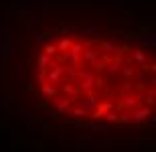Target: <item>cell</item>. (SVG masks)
I'll return each instance as SVG.
<instances>
[{
	"instance_id": "1",
	"label": "cell",
	"mask_w": 156,
	"mask_h": 152,
	"mask_svg": "<svg viewBox=\"0 0 156 152\" xmlns=\"http://www.w3.org/2000/svg\"><path fill=\"white\" fill-rule=\"evenodd\" d=\"M126 39H136L142 47L156 49V33H154V29H150L148 33H134V35H126Z\"/></svg>"
},
{
	"instance_id": "2",
	"label": "cell",
	"mask_w": 156,
	"mask_h": 152,
	"mask_svg": "<svg viewBox=\"0 0 156 152\" xmlns=\"http://www.w3.org/2000/svg\"><path fill=\"white\" fill-rule=\"evenodd\" d=\"M79 81V87L85 89V91H89V89L93 87V81H95V73L93 71H83V69H77L75 75H73Z\"/></svg>"
},
{
	"instance_id": "3",
	"label": "cell",
	"mask_w": 156,
	"mask_h": 152,
	"mask_svg": "<svg viewBox=\"0 0 156 152\" xmlns=\"http://www.w3.org/2000/svg\"><path fill=\"white\" fill-rule=\"evenodd\" d=\"M154 111H152V105H144V108H132L130 110V122L132 124H140V122H144L148 116H152Z\"/></svg>"
},
{
	"instance_id": "4",
	"label": "cell",
	"mask_w": 156,
	"mask_h": 152,
	"mask_svg": "<svg viewBox=\"0 0 156 152\" xmlns=\"http://www.w3.org/2000/svg\"><path fill=\"white\" fill-rule=\"evenodd\" d=\"M81 51H83V43H71V47L67 49V61H69V65H75V67H79Z\"/></svg>"
},
{
	"instance_id": "5",
	"label": "cell",
	"mask_w": 156,
	"mask_h": 152,
	"mask_svg": "<svg viewBox=\"0 0 156 152\" xmlns=\"http://www.w3.org/2000/svg\"><path fill=\"white\" fill-rule=\"evenodd\" d=\"M63 75H65V67H61V65H53V63H51V69H47V73H45L47 81L51 83V85L61 83V77Z\"/></svg>"
},
{
	"instance_id": "6",
	"label": "cell",
	"mask_w": 156,
	"mask_h": 152,
	"mask_svg": "<svg viewBox=\"0 0 156 152\" xmlns=\"http://www.w3.org/2000/svg\"><path fill=\"white\" fill-rule=\"evenodd\" d=\"M49 100L53 101V105H55L53 110L57 111L59 116L69 114V110H71V100H69V97H57V95H55V97H49Z\"/></svg>"
},
{
	"instance_id": "7",
	"label": "cell",
	"mask_w": 156,
	"mask_h": 152,
	"mask_svg": "<svg viewBox=\"0 0 156 152\" xmlns=\"http://www.w3.org/2000/svg\"><path fill=\"white\" fill-rule=\"evenodd\" d=\"M0 59H4V61H10L14 59V45H12V39L10 37H4L2 43H0Z\"/></svg>"
},
{
	"instance_id": "8",
	"label": "cell",
	"mask_w": 156,
	"mask_h": 152,
	"mask_svg": "<svg viewBox=\"0 0 156 152\" xmlns=\"http://www.w3.org/2000/svg\"><path fill=\"white\" fill-rule=\"evenodd\" d=\"M75 148L77 150H93V148H108V144L101 142V140H93V138H89V140H77Z\"/></svg>"
},
{
	"instance_id": "9",
	"label": "cell",
	"mask_w": 156,
	"mask_h": 152,
	"mask_svg": "<svg viewBox=\"0 0 156 152\" xmlns=\"http://www.w3.org/2000/svg\"><path fill=\"white\" fill-rule=\"evenodd\" d=\"M118 105H120V110H132V108L138 105V97H136L134 94H122Z\"/></svg>"
},
{
	"instance_id": "10",
	"label": "cell",
	"mask_w": 156,
	"mask_h": 152,
	"mask_svg": "<svg viewBox=\"0 0 156 152\" xmlns=\"http://www.w3.org/2000/svg\"><path fill=\"white\" fill-rule=\"evenodd\" d=\"M89 134L91 136H98V138H101V136H105L108 132H110V126H108V122H95V124H89Z\"/></svg>"
},
{
	"instance_id": "11",
	"label": "cell",
	"mask_w": 156,
	"mask_h": 152,
	"mask_svg": "<svg viewBox=\"0 0 156 152\" xmlns=\"http://www.w3.org/2000/svg\"><path fill=\"white\" fill-rule=\"evenodd\" d=\"M83 23H63L59 27V35H65V37H75V30H79V27Z\"/></svg>"
},
{
	"instance_id": "12",
	"label": "cell",
	"mask_w": 156,
	"mask_h": 152,
	"mask_svg": "<svg viewBox=\"0 0 156 152\" xmlns=\"http://www.w3.org/2000/svg\"><path fill=\"white\" fill-rule=\"evenodd\" d=\"M136 97H138V104L142 101L146 105H154V89H140V94H136Z\"/></svg>"
},
{
	"instance_id": "13",
	"label": "cell",
	"mask_w": 156,
	"mask_h": 152,
	"mask_svg": "<svg viewBox=\"0 0 156 152\" xmlns=\"http://www.w3.org/2000/svg\"><path fill=\"white\" fill-rule=\"evenodd\" d=\"M79 29H81V33H83V35L95 37L98 33H101V30H104V27H101V24H89V23H83Z\"/></svg>"
},
{
	"instance_id": "14",
	"label": "cell",
	"mask_w": 156,
	"mask_h": 152,
	"mask_svg": "<svg viewBox=\"0 0 156 152\" xmlns=\"http://www.w3.org/2000/svg\"><path fill=\"white\" fill-rule=\"evenodd\" d=\"M98 101H99V100H98V97H95L93 94H87L83 100H79V108H83V110H89V111H91L93 108L98 105Z\"/></svg>"
},
{
	"instance_id": "15",
	"label": "cell",
	"mask_w": 156,
	"mask_h": 152,
	"mask_svg": "<svg viewBox=\"0 0 156 152\" xmlns=\"http://www.w3.org/2000/svg\"><path fill=\"white\" fill-rule=\"evenodd\" d=\"M49 65H51V57L45 55L43 51H37V69L39 71H47Z\"/></svg>"
},
{
	"instance_id": "16",
	"label": "cell",
	"mask_w": 156,
	"mask_h": 152,
	"mask_svg": "<svg viewBox=\"0 0 156 152\" xmlns=\"http://www.w3.org/2000/svg\"><path fill=\"white\" fill-rule=\"evenodd\" d=\"M120 61H112L110 65H108V81L110 83H114L116 81V77H118V73H120Z\"/></svg>"
},
{
	"instance_id": "17",
	"label": "cell",
	"mask_w": 156,
	"mask_h": 152,
	"mask_svg": "<svg viewBox=\"0 0 156 152\" xmlns=\"http://www.w3.org/2000/svg\"><path fill=\"white\" fill-rule=\"evenodd\" d=\"M61 89H63V94L67 95V97H71V100H75L77 97V94H79V89L73 85L71 81H65V83H61Z\"/></svg>"
},
{
	"instance_id": "18",
	"label": "cell",
	"mask_w": 156,
	"mask_h": 152,
	"mask_svg": "<svg viewBox=\"0 0 156 152\" xmlns=\"http://www.w3.org/2000/svg\"><path fill=\"white\" fill-rule=\"evenodd\" d=\"M132 59L138 65H142V67H146V65H148V57H146L144 51H140V49H134V51H132Z\"/></svg>"
},
{
	"instance_id": "19",
	"label": "cell",
	"mask_w": 156,
	"mask_h": 152,
	"mask_svg": "<svg viewBox=\"0 0 156 152\" xmlns=\"http://www.w3.org/2000/svg\"><path fill=\"white\" fill-rule=\"evenodd\" d=\"M104 114H105V108H104V104H99V101H98V105H95V108L91 110V114H89V118L98 122V120H101V118H104Z\"/></svg>"
},
{
	"instance_id": "20",
	"label": "cell",
	"mask_w": 156,
	"mask_h": 152,
	"mask_svg": "<svg viewBox=\"0 0 156 152\" xmlns=\"http://www.w3.org/2000/svg\"><path fill=\"white\" fill-rule=\"evenodd\" d=\"M41 94L47 95V97H55V95H57V89H55V85H51L49 81H45L43 85H41Z\"/></svg>"
},
{
	"instance_id": "21",
	"label": "cell",
	"mask_w": 156,
	"mask_h": 152,
	"mask_svg": "<svg viewBox=\"0 0 156 152\" xmlns=\"http://www.w3.org/2000/svg\"><path fill=\"white\" fill-rule=\"evenodd\" d=\"M101 122L120 124V116H118V111H116V110H110V111H105V114H104V118H101Z\"/></svg>"
},
{
	"instance_id": "22",
	"label": "cell",
	"mask_w": 156,
	"mask_h": 152,
	"mask_svg": "<svg viewBox=\"0 0 156 152\" xmlns=\"http://www.w3.org/2000/svg\"><path fill=\"white\" fill-rule=\"evenodd\" d=\"M99 51H101V49H85V51H81V55H83V57L87 59V61H93V59H99Z\"/></svg>"
},
{
	"instance_id": "23",
	"label": "cell",
	"mask_w": 156,
	"mask_h": 152,
	"mask_svg": "<svg viewBox=\"0 0 156 152\" xmlns=\"http://www.w3.org/2000/svg\"><path fill=\"white\" fill-rule=\"evenodd\" d=\"M120 71H122V75H124V79H134V75H136V69H134L132 65H122Z\"/></svg>"
},
{
	"instance_id": "24",
	"label": "cell",
	"mask_w": 156,
	"mask_h": 152,
	"mask_svg": "<svg viewBox=\"0 0 156 152\" xmlns=\"http://www.w3.org/2000/svg\"><path fill=\"white\" fill-rule=\"evenodd\" d=\"M0 97H2V108H4V110H10V105H12L10 91H8V89H2V91H0Z\"/></svg>"
},
{
	"instance_id": "25",
	"label": "cell",
	"mask_w": 156,
	"mask_h": 152,
	"mask_svg": "<svg viewBox=\"0 0 156 152\" xmlns=\"http://www.w3.org/2000/svg\"><path fill=\"white\" fill-rule=\"evenodd\" d=\"M16 81L18 85H24V61L18 59V71H16Z\"/></svg>"
},
{
	"instance_id": "26",
	"label": "cell",
	"mask_w": 156,
	"mask_h": 152,
	"mask_svg": "<svg viewBox=\"0 0 156 152\" xmlns=\"http://www.w3.org/2000/svg\"><path fill=\"white\" fill-rule=\"evenodd\" d=\"M71 37H63V39H61V41L57 43V51H67V49L71 47Z\"/></svg>"
},
{
	"instance_id": "27",
	"label": "cell",
	"mask_w": 156,
	"mask_h": 152,
	"mask_svg": "<svg viewBox=\"0 0 156 152\" xmlns=\"http://www.w3.org/2000/svg\"><path fill=\"white\" fill-rule=\"evenodd\" d=\"M37 33H41V20H35V23L29 24V29H27V35H37Z\"/></svg>"
},
{
	"instance_id": "28",
	"label": "cell",
	"mask_w": 156,
	"mask_h": 152,
	"mask_svg": "<svg viewBox=\"0 0 156 152\" xmlns=\"http://www.w3.org/2000/svg\"><path fill=\"white\" fill-rule=\"evenodd\" d=\"M89 63V67H91V71H101L105 67V63L101 61V59H93V61H87Z\"/></svg>"
},
{
	"instance_id": "29",
	"label": "cell",
	"mask_w": 156,
	"mask_h": 152,
	"mask_svg": "<svg viewBox=\"0 0 156 152\" xmlns=\"http://www.w3.org/2000/svg\"><path fill=\"white\" fill-rule=\"evenodd\" d=\"M43 53H45V55H49V57L57 55V45H53V43L49 41V43L45 45V47H43Z\"/></svg>"
},
{
	"instance_id": "30",
	"label": "cell",
	"mask_w": 156,
	"mask_h": 152,
	"mask_svg": "<svg viewBox=\"0 0 156 152\" xmlns=\"http://www.w3.org/2000/svg\"><path fill=\"white\" fill-rule=\"evenodd\" d=\"M126 4H128L126 0H108V8H116V10L124 8Z\"/></svg>"
},
{
	"instance_id": "31",
	"label": "cell",
	"mask_w": 156,
	"mask_h": 152,
	"mask_svg": "<svg viewBox=\"0 0 156 152\" xmlns=\"http://www.w3.org/2000/svg\"><path fill=\"white\" fill-rule=\"evenodd\" d=\"M69 114H73V116H77V118H89V114H91V111H89V110H83V108H75V110H69Z\"/></svg>"
},
{
	"instance_id": "32",
	"label": "cell",
	"mask_w": 156,
	"mask_h": 152,
	"mask_svg": "<svg viewBox=\"0 0 156 152\" xmlns=\"http://www.w3.org/2000/svg\"><path fill=\"white\" fill-rule=\"evenodd\" d=\"M132 89H134L132 79H126V81L122 83V87H120V94H132Z\"/></svg>"
},
{
	"instance_id": "33",
	"label": "cell",
	"mask_w": 156,
	"mask_h": 152,
	"mask_svg": "<svg viewBox=\"0 0 156 152\" xmlns=\"http://www.w3.org/2000/svg\"><path fill=\"white\" fill-rule=\"evenodd\" d=\"M59 37V29H55V30H47V33H43V39H47V41H55Z\"/></svg>"
},
{
	"instance_id": "34",
	"label": "cell",
	"mask_w": 156,
	"mask_h": 152,
	"mask_svg": "<svg viewBox=\"0 0 156 152\" xmlns=\"http://www.w3.org/2000/svg\"><path fill=\"white\" fill-rule=\"evenodd\" d=\"M71 126H75V128H79V130H87V128H89V124L83 122V118H79V120H73V122H71Z\"/></svg>"
},
{
	"instance_id": "35",
	"label": "cell",
	"mask_w": 156,
	"mask_h": 152,
	"mask_svg": "<svg viewBox=\"0 0 156 152\" xmlns=\"http://www.w3.org/2000/svg\"><path fill=\"white\" fill-rule=\"evenodd\" d=\"M45 73H47V71H39V69H37V83H39V85H43V83L47 81Z\"/></svg>"
},
{
	"instance_id": "36",
	"label": "cell",
	"mask_w": 156,
	"mask_h": 152,
	"mask_svg": "<svg viewBox=\"0 0 156 152\" xmlns=\"http://www.w3.org/2000/svg\"><path fill=\"white\" fill-rule=\"evenodd\" d=\"M118 116H120V122H130V111H124V114H120V111H118Z\"/></svg>"
},
{
	"instance_id": "37",
	"label": "cell",
	"mask_w": 156,
	"mask_h": 152,
	"mask_svg": "<svg viewBox=\"0 0 156 152\" xmlns=\"http://www.w3.org/2000/svg\"><path fill=\"white\" fill-rule=\"evenodd\" d=\"M93 85H98V87L101 89V87H104V77H101V75H95V81H93Z\"/></svg>"
},
{
	"instance_id": "38",
	"label": "cell",
	"mask_w": 156,
	"mask_h": 152,
	"mask_svg": "<svg viewBox=\"0 0 156 152\" xmlns=\"http://www.w3.org/2000/svg\"><path fill=\"white\" fill-rule=\"evenodd\" d=\"M104 108H105V111L116 110V104H114V101H105V104H104Z\"/></svg>"
},
{
	"instance_id": "39",
	"label": "cell",
	"mask_w": 156,
	"mask_h": 152,
	"mask_svg": "<svg viewBox=\"0 0 156 152\" xmlns=\"http://www.w3.org/2000/svg\"><path fill=\"white\" fill-rule=\"evenodd\" d=\"M95 43H98L95 39H89V41H85V45H83V49H91L93 45H95Z\"/></svg>"
},
{
	"instance_id": "40",
	"label": "cell",
	"mask_w": 156,
	"mask_h": 152,
	"mask_svg": "<svg viewBox=\"0 0 156 152\" xmlns=\"http://www.w3.org/2000/svg\"><path fill=\"white\" fill-rule=\"evenodd\" d=\"M146 85H148V81H146V77H142L138 83V89H146Z\"/></svg>"
},
{
	"instance_id": "41",
	"label": "cell",
	"mask_w": 156,
	"mask_h": 152,
	"mask_svg": "<svg viewBox=\"0 0 156 152\" xmlns=\"http://www.w3.org/2000/svg\"><path fill=\"white\" fill-rule=\"evenodd\" d=\"M89 138H93V136H91V134H83V136L79 138V140H89Z\"/></svg>"
},
{
	"instance_id": "42",
	"label": "cell",
	"mask_w": 156,
	"mask_h": 152,
	"mask_svg": "<svg viewBox=\"0 0 156 152\" xmlns=\"http://www.w3.org/2000/svg\"><path fill=\"white\" fill-rule=\"evenodd\" d=\"M148 83H150V85H154V83H156V77H154V75H150V79H148Z\"/></svg>"
},
{
	"instance_id": "43",
	"label": "cell",
	"mask_w": 156,
	"mask_h": 152,
	"mask_svg": "<svg viewBox=\"0 0 156 152\" xmlns=\"http://www.w3.org/2000/svg\"><path fill=\"white\" fill-rule=\"evenodd\" d=\"M0 130H10V126L8 124H0Z\"/></svg>"
},
{
	"instance_id": "44",
	"label": "cell",
	"mask_w": 156,
	"mask_h": 152,
	"mask_svg": "<svg viewBox=\"0 0 156 152\" xmlns=\"http://www.w3.org/2000/svg\"><path fill=\"white\" fill-rule=\"evenodd\" d=\"M130 4H140V0H130Z\"/></svg>"
},
{
	"instance_id": "45",
	"label": "cell",
	"mask_w": 156,
	"mask_h": 152,
	"mask_svg": "<svg viewBox=\"0 0 156 152\" xmlns=\"http://www.w3.org/2000/svg\"><path fill=\"white\" fill-rule=\"evenodd\" d=\"M130 152H136V150H130Z\"/></svg>"
}]
</instances>
